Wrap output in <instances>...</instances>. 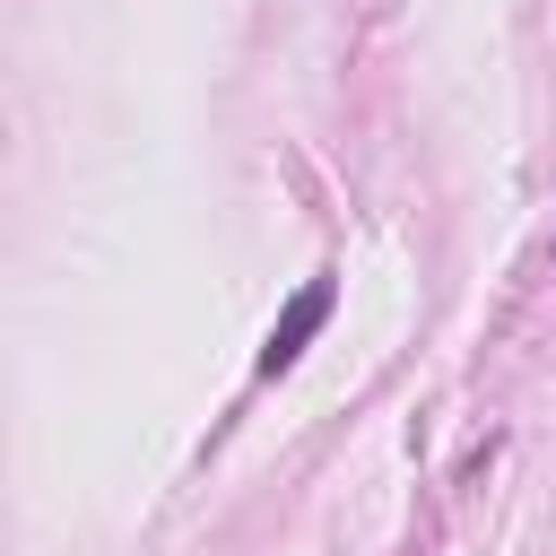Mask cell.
Returning <instances> with one entry per match:
<instances>
[{
	"label": "cell",
	"instance_id": "obj_1",
	"mask_svg": "<svg viewBox=\"0 0 556 556\" xmlns=\"http://www.w3.org/2000/svg\"><path fill=\"white\" fill-rule=\"evenodd\" d=\"M330 304H339V278H304L295 295H287V313L269 321V339H261V356H252V374L261 382H278L313 339H321V321H330Z\"/></svg>",
	"mask_w": 556,
	"mask_h": 556
}]
</instances>
